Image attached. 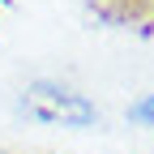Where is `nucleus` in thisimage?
Segmentation results:
<instances>
[{"label": "nucleus", "mask_w": 154, "mask_h": 154, "mask_svg": "<svg viewBox=\"0 0 154 154\" xmlns=\"http://www.w3.org/2000/svg\"><path fill=\"white\" fill-rule=\"evenodd\" d=\"M128 120H137V124H150V128H154V94H146L141 103L128 107Z\"/></svg>", "instance_id": "nucleus-2"}, {"label": "nucleus", "mask_w": 154, "mask_h": 154, "mask_svg": "<svg viewBox=\"0 0 154 154\" xmlns=\"http://www.w3.org/2000/svg\"><path fill=\"white\" fill-rule=\"evenodd\" d=\"M26 111L43 124H73V128H86L94 124V103L73 94L69 86H56V82H34L26 90Z\"/></svg>", "instance_id": "nucleus-1"}]
</instances>
